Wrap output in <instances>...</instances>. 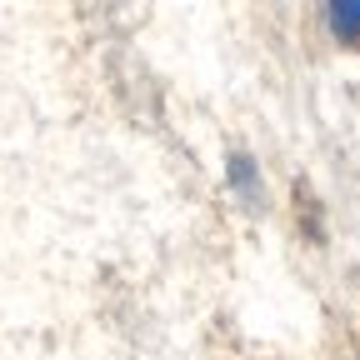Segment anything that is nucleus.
<instances>
[{
	"label": "nucleus",
	"mask_w": 360,
	"mask_h": 360,
	"mask_svg": "<svg viewBox=\"0 0 360 360\" xmlns=\"http://www.w3.org/2000/svg\"><path fill=\"white\" fill-rule=\"evenodd\" d=\"M225 175H231V195L240 200V210L260 215V210L270 205V195H265V180H260V165H255V155L236 150V155H231V165H225Z\"/></svg>",
	"instance_id": "f257e3e1"
},
{
	"label": "nucleus",
	"mask_w": 360,
	"mask_h": 360,
	"mask_svg": "<svg viewBox=\"0 0 360 360\" xmlns=\"http://www.w3.org/2000/svg\"><path fill=\"white\" fill-rule=\"evenodd\" d=\"M326 30L345 51H360V0H326Z\"/></svg>",
	"instance_id": "f03ea898"
}]
</instances>
